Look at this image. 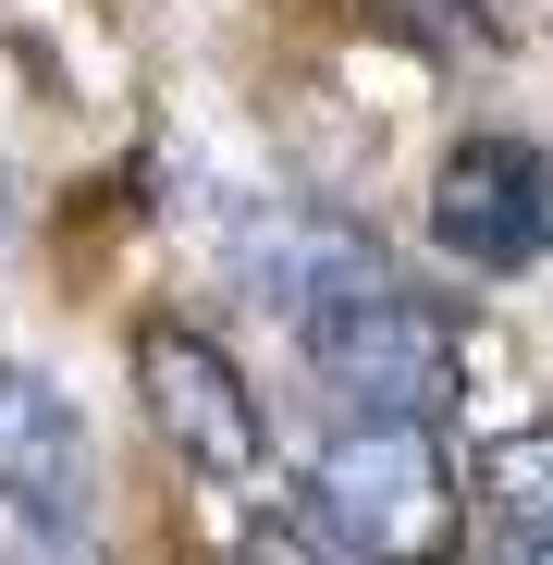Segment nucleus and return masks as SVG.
Wrapping results in <instances>:
<instances>
[{
	"label": "nucleus",
	"instance_id": "obj_5",
	"mask_svg": "<svg viewBox=\"0 0 553 565\" xmlns=\"http://www.w3.org/2000/svg\"><path fill=\"white\" fill-rule=\"evenodd\" d=\"M0 504L38 541H86V516H99V443H86L74 394L13 356H0Z\"/></svg>",
	"mask_w": 553,
	"mask_h": 565
},
{
	"label": "nucleus",
	"instance_id": "obj_2",
	"mask_svg": "<svg viewBox=\"0 0 553 565\" xmlns=\"http://www.w3.org/2000/svg\"><path fill=\"white\" fill-rule=\"evenodd\" d=\"M296 344H308V369L357 418H443L455 406V332L418 296H394V282H369V296L296 320Z\"/></svg>",
	"mask_w": 553,
	"mask_h": 565
},
{
	"label": "nucleus",
	"instance_id": "obj_4",
	"mask_svg": "<svg viewBox=\"0 0 553 565\" xmlns=\"http://www.w3.org/2000/svg\"><path fill=\"white\" fill-rule=\"evenodd\" d=\"M136 394H148V430L198 467V480H246V467L270 455V418L246 394V369L198 320H148L136 332Z\"/></svg>",
	"mask_w": 553,
	"mask_h": 565
},
{
	"label": "nucleus",
	"instance_id": "obj_7",
	"mask_svg": "<svg viewBox=\"0 0 553 565\" xmlns=\"http://www.w3.org/2000/svg\"><path fill=\"white\" fill-rule=\"evenodd\" d=\"M492 516H504L517 553H553V418L492 443Z\"/></svg>",
	"mask_w": 553,
	"mask_h": 565
},
{
	"label": "nucleus",
	"instance_id": "obj_3",
	"mask_svg": "<svg viewBox=\"0 0 553 565\" xmlns=\"http://www.w3.org/2000/svg\"><path fill=\"white\" fill-rule=\"evenodd\" d=\"M430 246L468 270H541L553 258V148L541 136H455L430 172Z\"/></svg>",
	"mask_w": 553,
	"mask_h": 565
},
{
	"label": "nucleus",
	"instance_id": "obj_6",
	"mask_svg": "<svg viewBox=\"0 0 553 565\" xmlns=\"http://www.w3.org/2000/svg\"><path fill=\"white\" fill-rule=\"evenodd\" d=\"M234 282L258 308H284V320H320V308H344V296H369V282H394V258L369 246L344 210H308V198H270V210H246L234 222Z\"/></svg>",
	"mask_w": 553,
	"mask_h": 565
},
{
	"label": "nucleus",
	"instance_id": "obj_8",
	"mask_svg": "<svg viewBox=\"0 0 553 565\" xmlns=\"http://www.w3.org/2000/svg\"><path fill=\"white\" fill-rule=\"evenodd\" d=\"M369 25H394L418 50H468L480 38V0H369Z\"/></svg>",
	"mask_w": 553,
	"mask_h": 565
},
{
	"label": "nucleus",
	"instance_id": "obj_1",
	"mask_svg": "<svg viewBox=\"0 0 553 565\" xmlns=\"http://www.w3.org/2000/svg\"><path fill=\"white\" fill-rule=\"evenodd\" d=\"M308 529L357 565H443L468 529V480L430 418H357L308 467Z\"/></svg>",
	"mask_w": 553,
	"mask_h": 565
},
{
	"label": "nucleus",
	"instance_id": "obj_9",
	"mask_svg": "<svg viewBox=\"0 0 553 565\" xmlns=\"http://www.w3.org/2000/svg\"><path fill=\"white\" fill-rule=\"evenodd\" d=\"M246 565H344V553H332L308 516H258V529H246Z\"/></svg>",
	"mask_w": 553,
	"mask_h": 565
}]
</instances>
